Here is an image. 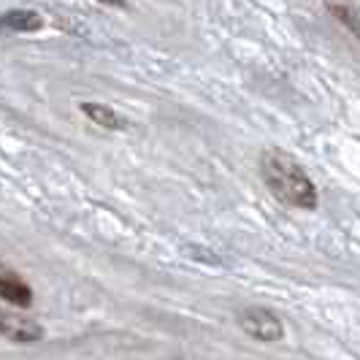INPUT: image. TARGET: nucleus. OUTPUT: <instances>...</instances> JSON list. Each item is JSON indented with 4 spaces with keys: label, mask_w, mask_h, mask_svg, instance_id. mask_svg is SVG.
Instances as JSON below:
<instances>
[{
    "label": "nucleus",
    "mask_w": 360,
    "mask_h": 360,
    "mask_svg": "<svg viewBox=\"0 0 360 360\" xmlns=\"http://www.w3.org/2000/svg\"><path fill=\"white\" fill-rule=\"evenodd\" d=\"M263 179L271 187V193L285 203H290V206H298V209H314L317 206L314 184L301 171V165L290 160L282 152H269L263 158Z\"/></svg>",
    "instance_id": "f257e3e1"
},
{
    "label": "nucleus",
    "mask_w": 360,
    "mask_h": 360,
    "mask_svg": "<svg viewBox=\"0 0 360 360\" xmlns=\"http://www.w3.org/2000/svg\"><path fill=\"white\" fill-rule=\"evenodd\" d=\"M241 328L255 336L257 342H276L282 339V323L269 309H244L241 311Z\"/></svg>",
    "instance_id": "f03ea898"
},
{
    "label": "nucleus",
    "mask_w": 360,
    "mask_h": 360,
    "mask_svg": "<svg viewBox=\"0 0 360 360\" xmlns=\"http://www.w3.org/2000/svg\"><path fill=\"white\" fill-rule=\"evenodd\" d=\"M0 336L17 344H33L44 336V328L27 317H22V314L0 309Z\"/></svg>",
    "instance_id": "7ed1b4c3"
},
{
    "label": "nucleus",
    "mask_w": 360,
    "mask_h": 360,
    "mask_svg": "<svg viewBox=\"0 0 360 360\" xmlns=\"http://www.w3.org/2000/svg\"><path fill=\"white\" fill-rule=\"evenodd\" d=\"M0 298H6L8 304H17V307H30L33 304V290L22 282L19 274L0 266Z\"/></svg>",
    "instance_id": "20e7f679"
},
{
    "label": "nucleus",
    "mask_w": 360,
    "mask_h": 360,
    "mask_svg": "<svg viewBox=\"0 0 360 360\" xmlns=\"http://www.w3.org/2000/svg\"><path fill=\"white\" fill-rule=\"evenodd\" d=\"M41 27V17L36 11H25V8H17V11H6L0 17V33L8 30V33H30V30H38Z\"/></svg>",
    "instance_id": "39448f33"
},
{
    "label": "nucleus",
    "mask_w": 360,
    "mask_h": 360,
    "mask_svg": "<svg viewBox=\"0 0 360 360\" xmlns=\"http://www.w3.org/2000/svg\"><path fill=\"white\" fill-rule=\"evenodd\" d=\"M84 114L90 117L95 125H103V127H111V130H122L127 127V122L117 114V111H111L108 106H101V103H84Z\"/></svg>",
    "instance_id": "423d86ee"
},
{
    "label": "nucleus",
    "mask_w": 360,
    "mask_h": 360,
    "mask_svg": "<svg viewBox=\"0 0 360 360\" xmlns=\"http://www.w3.org/2000/svg\"><path fill=\"white\" fill-rule=\"evenodd\" d=\"M328 6H330V11L336 14V19L344 22V25H347V27L360 38V17L349 8V6H339V3H333V0H328Z\"/></svg>",
    "instance_id": "0eeeda50"
},
{
    "label": "nucleus",
    "mask_w": 360,
    "mask_h": 360,
    "mask_svg": "<svg viewBox=\"0 0 360 360\" xmlns=\"http://www.w3.org/2000/svg\"><path fill=\"white\" fill-rule=\"evenodd\" d=\"M101 3H111V6H122L125 0H101Z\"/></svg>",
    "instance_id": "6e6552de"
}]
</instances>
